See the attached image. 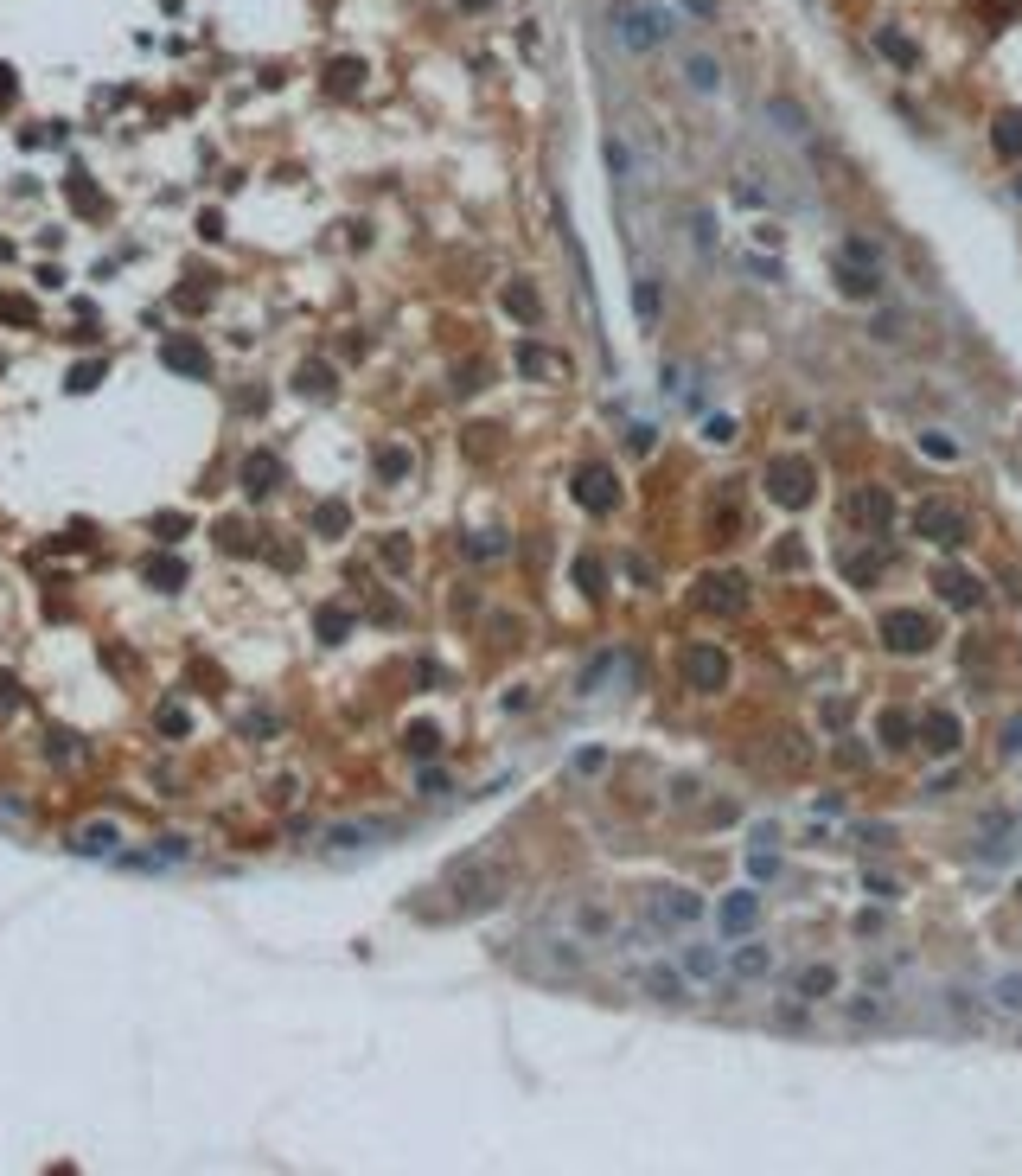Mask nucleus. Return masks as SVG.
<instances>
[{
	"label": "nucleus",
	"mask_w": 1022,
	"mask_h": 1176,
	"mask_svg": "<svg viewBox=\"0 0 1022 1176\" xmlns=\"http://www.w3.org/2000/svg\"><path fill=\"white\" fill-rule=\"evenodd\" d=\"M435 896H454L441 915H480V908H492V901L505 896V870H492V863H454Z\"/></svg>",
	"instance_id": "obj_1"
},
{
	"label": "nucleus",
	"mask_w": 1022,
	"mask_h": 1176,
	"mask_svg": "<svg viewBox=\"0 0 1022 1176\" xmlns=\"http://www.w3.org/2000/svg\"><path fill=\"white\" fill-rule=\"evenodd\" d=\"M607 20H614L620 45H626V52H639V58H645V52H659V45L671 39V20H664L659 7H639V0H614V7H607Z\"/></svg>",
	"instance_id": "obj_2"
},
{
	"label": "nucleus",
	"mask_w": 1022,
	"mask_h": 1176,
	"mask_svg": "<svg viewBox=\"0 0 1022 1176\" xmlns=\"http://www.w3.org/2000/svg\"><path fill=\"white\" fill-rule=\"evenodd\" d=\"M697 920H703V896H697V889L664 882V889L645 896V927H652V934H690Z\"/></svg>",
	"instance_id": "obj_3"
},
{
	"label": "nucleus",
	"mask_w": 1022,
	"mask_h": 1176,
	"mask_svg": "<svg viewBox=\"0 0 1022 1176\" xmlns=\"http://www.w3.org/2000/svg\"><path fill=\"white\" fill-rule=\"evenodd\" d=\"M761 486L773 505H811V492H818V467L811 461H799V454H773L761 473Z\"/></svg>",
	"instance_id": "obj_4"
},
{
	"label": "nucleus",
	"mask_w": 1022,
	"mask_h": 1176,
	"mask_svg": "<svg viewBox=\"0 0 1022 1176\" xmlns=\"http://www.w3.org/2000/svg\"><path fill=\"white\" fill-rule=\"evenodd\" d=\"M914 537H927L939 550H958V544L971 537V525H965V512H958L952 499H920L914 505Z\"/></svg>",
	"instance_id": "obj_5"
},
{
	"label": "nucleus",
	"mask_w": 1022,
	"mask_h": 1176,
	"mask_svg": "<svg viewBox=\"0 0 1022 1176\" xmlns=\"http://www.w3.org/2000/svg\"><path fill=\"white\" fill-rule=\"evenodd\" d=\"M844 525L863 537H882L894 525V492L889 486H850V499H844Z\"/></svg>",
	"instance_id": "obj_6"
},
{
	"label": "nucleus",
	"mask_w": 1022,
	"mask_h": 1176,
	"mask_svg": "<svg viewBox=\"0 0 1022 1176\" xmlns=\"http://www.w3.org/2000/svg\"><path fill=\"white\" fill-rule=\"evenodd\" d=\"M939 640V627H933V614H920V608H894V614H882V646L889 652H927V646Z\"/></svg>",
	"instance_id": "obj_7"
},
{
	"label": "nucleus",
	"mask_w": 1022,
	"mask_h": 1176,
	"mask_svg": "<svg viewBox=\"0 0 1022 1176\" xmlns=\"http://www.w3.org/2000/svg\"><path fill=\"white\" fill-rule=\"evenodd\" d=\"M397 832V825H383V818H339V825H319V851H371V844H383V837Z\"/></svg>",
	"instance_id": "obj_8"
},
{
	"label": "nucleus",
	"mask_w": 1022,
	"mask_h": 1176,
	"mask_svg": "<svg viewBox=\"0 0 1022 1176\" xmlns=\"http://www.w3.org/2000/svg\"><path fill=\"white\" fill-rule=\"evenodd\" d=\"M697 608L703 614H742L747 608V576H735V569H716V576H703L697 582Z\"/></svg>",
	"instance_id": "obj_9"
},
{
	"label": "nucleus",
	"mask_w": 1022,
	"mask_h": 1176,
	"mask_svg": "<svg viewBox=\"0 0 1022 1176\" xmlns=\"http://www.w3.org/2000/svg\"><path fill=\"white\" fill-rule=\"evenodd\" d=\"M582 965H588V946H582V940H543L531 953V972H537V979H556V984L582 979Z\"/></svg>",
	"instance_id": "obj_10"
},
{
	"label": "nucleus",
	"mask_w": 1022,
	"mask_h": 1176,
	"mask_svg": "<svg viewBox=\"0 0 1022 1176\" xmlns=\"http://www.w3.org/2000/svg\"><path fill=\"white\" fill-rule=\"evenodd\" d=\"M684 678H690L697 691H728L735 665H728L723 646H684Z\"/></svg>",
	"instance_id": "obj_11"
},
{
	"label": "nucleus",
	"mask_w": 1022,
	"mask_h": 1176,
	"mask_svg": "<svg viewBox=\"0 0 1022 1176\" xmlns=\"http://www.w3.org/2000/svg\"><path fill=\"white\" fill-rule=\"evenodd\" d=\"M575 505H588V512H614L620 505V486H614V467H607V461L575 467Z\"/></svg>",
	"instance_id": "obj_12"
},
{
	"label": "nucleus",
	"mask_w": 1022,
	"mask_h": 1176,
	"mask_svg": "<svg viewBox=\"0 0 1022 1176\" xmlns=\"http://www.w3.org/2000/svg\"><path fill=\"white\" fill-rule=\"evenodd\" d=\"M64 851H77V856H122V825H115V818L71 825V832H64Z\"/></svg>",
	"instance_id": "obj_13"
},
{
	"label": "nucleus",
	"mask_w": 1022,
	"mask_h": 1176,
	"mask_svg": "<svg viewBox=\"0 0 1022 1176\" xmlns=\"http://www.w3.org/2000/svg\"><path fill=\"white\" fill-rule=\"evenodd\" d=\"M933 588L946 608H958V614H971V608H984V582L971 576V569H952V563H939L933 569Z\"/></svg>",
	"instance_id": "obj_14"
},
{
	"label": "nucleus",
	"mask_w": 1022,
	"mask_h": 1176,
	"mask_svg": "<svg viewBox=\"0 0 1022 1176\" xmlns=\"http://www.w3.org/2000/svg\"><path fill=\"white\" fill-rule=\"evenodd\" d=\"M639 991H645L652 1004H684V998H690V979H684L678 965H639Z\"/></svg>",
	"instance_id": "obj_15"
},
{
	"label": "nucleus",
	"mask_w": 1022,
	"mask_h": 1176,
	"mask_svg": "<svg viewBox=\"0 0 1022 1176\" xmlns=\"http://www.w3.org/2000/svg\"><path fill=\"white\" fill-rule=\"evenodd\" d=\"M837 1010H844V1023H850V1029H882L894 1017V1004L882 998V991H850V998H837Z\"/></svg>",
	"instance_id": "obj_16"
},
{
	"label": "nucleus",
	"mask_w": 1022,
	"mask_h": 1176,
	"mask_svg": "<svg viewBox=\"0 0 1022 1176\" xmlns=\"http://www.w3.org/2000/svg\"><path fill=\"white\" fill-rule=\"evenodd\" d=\"M958 742H965V723H958L952 710L920 716V749H927V754H958Z\"/></svg>",
	"instance_id": "obj_17"
},
{
	"label": "nucleus",
	"mask_w": 1022,
	"mask_h": 1176,
	"mask_svg": "<svg viewBox=\"0 0 1022 1176\" xmlns=\"http://www.w3.org/2000/svg\"><path fill=\"white\" fill-rule=\"evenodd\" d=\"M723 965H728V959L716 953V946H703V940L678 946V972H684L690 984H716V979H723Z\"/></svg>",
	"instance_id": "obj_18"
},
{
	"label": "nucleus",
	"mask_w": 1022,
	"mask_h": 1176,
	"mask_svg": "<svg viewBox=\"0 0 1022 1176\" xmlns=\"http://www.w3.org/2000/svg\"><path fill=\"white\" fill-rule=\"evenodd\" d=\"M984 1010H997L1003 1023H1016L1022 1017V972H997V979L984 984Z\"/></svg>",
	"instance_id": "obj_19"
},
{
	"label": "nucleus",
	"mask_w": 1022,
	"mask_h": 1176,
	"mask_svg": "<svg viewBox=\"0 0 1022 1176\" xmlns=\"http://www.w3.org/2000/svg\"><path fill=\"white\" fill-rule=\"evenodd\" d=\"M569 927L575 940H614V915L601 901H569Z\"/></svg>",
	"instance_id": "obj_20"
},
{
	"label": "nucleus",
	"mask_w": 1022,
	"mask_h": 1176,
	"mask_svg": "<svg viewBox=\"0 0 1022 1176\" xmlns=\"http://www.w3.org/2000/svg\"><path fill=\"white\" fill-rule=\"evenodd\" d=\"M684 84L697 90V96H723V65H716V52H684Z\"/></svg>",
	"instance_id": "obj_21"
},
{
	"label": "nucleus",
	"mask_w": 1022,
	"mask_h": 1176,
	"mask_svg": "<svg viewBox=\"0 0 1022 1176\" xmlns=\"http://www.w3.org/2000/svg\"><path fill=\"white\" fill-rule=\"evenodd\" d=\"M837 288L850 300H882V269H869V262H837Z\"/></svg>",
	"instance_id": "obj_22"
},
{
	"label": "nucleus",
	"mask_w": 1022,
	"mask_h": 1176,
	"mask_svg": "<svg viewBox=\"0 0 1022 1176\" xmlns=\"http://www.w3.org/2000/svg\"><path fill=\"white\" fill-rule=\"evenodd\" d=\"M754 920H761V896H754V889H735V896L723 901V934H735V940H742Z\"/></svg>",
	"instance_id": "obj_23"
},
{
	"label": "nucleus",
	"mask_w": 1022,
	"mask_h": 1176,
	"mask_svg": "<svg viewBox=\"0 0 1022 1176\" xmlns=\"http://www.w3.org/2000/svg\"><path fill=\"white\" fill-rule=\"evenodd\" d=\"M792 998H806V1004L837 998V965H806V972H792Z\"/></svg>",
	"instance_id": "obj_24"
},
{
	"label": "nucleus",
	"mask_w": 1022,
	"mask_h": 1176,
	"mask_svg": "<svg viewBox=\"0 0 1022 1176\" xmlns=\"http://www.w3.org/2000/svg\"><path fill=\"white\" fill-rule=\"evenodd\" d=\"M946 1017H952L958 1029H978V1017H984V991H971V984H946Z\"/></svg>",
	"instance_id": "obj_25"
},
{
	"label": "nucleus",
	"mask_w": 1022,
	"mask_h": 1176,
	"mask_svg": "<svg viewBox=\"0 0 1022 1176\" xmlns=\"http://www.w3.org/2000/svg\"><path fill=\"white\" fill-rule=\"evenodd\" d=\"M186 837H160V844H153V851H122V863L128 870H160V863H186Z\"/></svg>",
	"instance_id": "obj_26"
},
{
	"label": "nucleus",
	"mask_w": 1022,
	"mask_h": 1176,
	"mask_svg": "<svg viewBox=\"0 0 1022 1176\" xmlns=\"http://www.w3.org/2000/svg\"><path fill=\"white\" fill-rule=\"evenodd\" d=\"M766 122H780L787 141H811V115L792 103V96H773V103H766Z\"/></svg>",
	"instance_id": "obj_27"
},
{
	"label": "nucleus",
	"mask_w": 1022,
	"mask_h": 1176,
	"mask_svg": "<svg viewBox=\"0 0 1022 1176\" xmlns=\"http://www.w3.org/2000/svg\"><path fill=\"white\" fill-rule=\"evenodd\" d=\"M160 359H167L173 371H186V378H205V371H212V359H205V345H198V340H167V345H160Z\"/></svg>",
	"instance_id": "obj_28"
},
{
	"label": "nucleus",
	"mask_w": 1022,
	"mask_h": 1176,
	"mask_svg": "<svg viewBox=\"0 0 1022 1176\" xmlns=\"http://www.w3.org/2000/svg\"><path fill=\"white\" fill-rule=\"evenodd\" d=\"M276 486H281V461L276 454H250V461H243V492L262 499V492H276Z\"/></svg>",
	"instance_id": "obj_29"
},
{
	"label": "nucleus",
	"mask_w": 1022,
	"mask_h": 1176,
	"mask_svg": "<svg viewBox=\"0 0 1022 1176\" xmlns=\"http://www.w3.org/2000/svg\"><path fill=\"white\" fill-rule=\"evenodd\" d=\"M728 972H735L742 984H754V979H766V972H773V953L747 940V946H735V953H728Z\"/></svg>",
	"instance_id": "obj_30"
},
{
	"label": "nucleus",
	"mask_w": 1022,
	"mask_h": 1176,
	"mask_svg": "<svg viewBox=\"0 0 1022 1176\" xmlns=\"http://www.w3.org/2000/svg\"><path fill=\"white\" fill-rule=\"evenodd\" d=\"M505 314H511V320H524V326L543 320V300H537L531 281H505Z\"/></svg>",
	"instance_id": "obj_31"
},
{
	"label": "nucleus",
	"mask_w": 1022,
	"mask_h": 1176,
	"mask_svg": "<svg viewBox=\"0 0 1022 1176\" xmlns=\"http://www.w3.org/2000/svg\"><path fill=\"white\" fill-rule=\"evenodd\" d=\"M914 735H920L914 716H901V710H882V749H889V754L914 749Z\"/></svg>",
	"instance_id": "obj_32"
},
{
	"label": "nucleus",
	"mask_w": 1022,
	"mask_h": 1176,
	"mask_svg": "<svg viewBox=\"0 0 1022 1176\" xmlns=\"http://www.w3.org/2000/svg\"><path fill=\"white\" fill-rule=\"evenodd\" d=\"M518 371H524V378H562V359L543 352L537 340H524V345H518Z\"/></svg>",
	"instance_id": "obj_33"
},
{
	"label": "nucleus",
	"mask_w": 1022,
	"mask_h": 1176,
	"mask_svg": "<svg viewBox=\"0 0 1022 1176\" xmlns=\"http://www.w3.org/2000/svg\"><path fill=\"white\" fill-rule=\"evenodd\" d=\"M882 569H889V550H856V556H844V576H850L856 588H869Z\"/></svg>",
	"instance_id": "obj_34"
},
{
	"label": "nucleus",
	"mask_w": 1022,
	"mask_h": 1176,
	"mask_svg": "<svg viewBox=\"0 0 1022 1176\" xmlns=\"http://www.w3.org/2000/svg\"><path fill=\"white\" fill-rule=\"evenodd\" d=\"M620 665H626V659H620V652H601V659H595V665H588V671H582V697H595V691H601V685H607V678H614V671H620Z\"/></svg>",
	"instance_id": "obj_35"
},
{
	"label": "nucleus",
	"mask_w": 1022,
	"mask_h": 1176,
	"mask_svg": "<svg viewBox=\"0 0 1022 1176\" xmlns=\"http://www.w3.org/2000/svg\"><path fill=\"white\" fill-rule=\"evenodd\" d=\"M869 340H875V345H901V340H908V314H875V320H869Z\"/></svg>",
	"instance_id": "obj_36"
},
{
	"label": "nucleus",
	"mask_w": 1022,
	"mask_h": 1176,
	"mask_svg": "<svg viewBox=\"0 0 1022 1176\" xmlns=\"http://www.w3.org/2000/svg\"><path fill=\"white\" fill-rule=\"evenodd\" d=\"M875 52H882L889 65H914V39H901V32H889V26L875 32Z\"/></svg>",
	"instance_id": "obj_37"
},
{
	"label": "nucleus",
	"mask_w": 1022,
	"mask_h": 1176,
	"mask_svg": "<svg viewBox=\"0 0 1022 1176\" xmlns=\"http://www.w3.org/2000/svg\"><path fill=\"white\" fill-rule=\"evenodd\" d=\"M575 582H582V595H607V576L595 556H575Z\"/></svg>",
	"instance_id": "obj_38"
},
{
	"label": "nucleus",
	"mask_w": 1022,
	"mask_h": 1176,
	"mask_svg": "<svg viewBox=\"0 0 1022 1176\" xmlns=\"http://www.w3.org/2000/svg\"><path fill=\"white\" fill-rule=\"evenodd\" d=\"M920 454H927V461H958V442L939 435V428H927V435H920Z\"/></svg>",
	"instance_id": "obj_39"
},
{
	"label": "nucleus",
	"mask_w": 1022,
	"mask_h": 1176,
	"mask_svg": "<svg viewBox=\"0 0 1022 1176\" xmlns=\"http://www.w3.org/2000/svg\"><path fill=\"white\" fill-rule=\"evenodd\" d=\"M633 307H639V320H659V281H652V276L633 288Z\"/></svg>",
	"instance_id": "obj_40"
},
{
	"label": "nucleus",
	"mask_w": 1022,
	"mask_h": 1176,
	"mask_svg": "<svg viewBox=\"0 0 1022 1176\" xmlns=\"http://www.w3.org/2000/svg\"><path fill=\"white\" fill-rule=\"evenodd\" d=\"M997 154H1010V160H1016V154H1022V115H1010V122H997Z\"/></svg>",
	"instance_id": "obj_41"
},
{
	"label": "nucleus",
	"mask_w": 1022,
	"mask_h": 1176,
	"mask_svg": "<svg viewBox=\"0 0 1022 1176\" xmlns=\"http://www.w3.org/2000/svg\"><path fill=\"white\" fill-rule=\"evenodd\" d=\"M844 262H869V269H882V250H875L869 237H850V243H844Z\"/></svg>",
	"instance_id": "obj_42"
},
{
	"label": "nucleus",
	"mask_w": 1022,
	"mask_h": 1176,
	"mask_svg": "<svg viewBox=\"0 0 1022 1176\" xmlns=\"http://www.w3.org/2000/svg\"><path fill=\"white\" fill-rule=\"evenodd\" d=\"M378 473H383V480H403V473H409V454H403V448H378Z\"/></svg>",
	"instance_id": "obj_43"
},
{
	"label": "nucleus",
	"mask_w": 1022,
	"mask_h": 1176,
	"mask_svg": "<svg viewBox=\"0 0 1022 1176\" xmlns=\"http://www.w3.org/2000/svg\"><path fill=\"white\" fill-rule=\"evenodd\" d=\"M773 1023H780V1029H811V1010H806V998H799V1004H780V1010H773Z\"/></svg>",
	"instance_id": "obj_44"
},
{
	"label": "nucleus",
	"mask_w": 1022,
	"mask_h": 1176,
	"mask_svg": "<svg viewBox=\"0 0 1022 1176\" xmlns=\"http://www.w3.org/2000/svg\"><path fill=\"white\" fill-rule=\"evenodd\" d=\"M300 390H307V397H326V390H333V371H326V364H307V371H300Z\"/></svg>",
	"instance_id": "obj_45"
},
{
	"label": "nucleus",
	"mask_w": 1022,
	"mask_h": 1176,
	"mask_svg": "<svg viewBox=\"0 0 1022 1176\" xmlns=\"http://www.w3.org/2000/svg\"><path fill=\"white\" fill-rule=\"evenodd\" d=\"M435 749H441L435 723H416V729H409V754H435Z\"/></svg>",
	"instance_id": "obj_46"
},
{
	"label": "nucleus",
	"mask_w": 1022,
	"mask_h": 1176,
	"mask_svg": "<svg viewBox=\"0 0 1022 1176\" xmlns=\"http://www.w3.org/2000/svg\"><path fill=\"white\" fill-rule=\"evenodd\" d=\"M345 627H352L345 608H326V614H319V633H326V640H345Z\"/></svg>",
	"instance_id": "obj_47"
},
{
	"label": "nucleus",
	"mask_w": 1022,
	"mask_h": 1176,
	"mask_svg": "<svg viewBox=\"0 0 1022 1176\" xmlns=\"http://www.w3.org/2000/svg\"><path fill=\"white\" fill-rule=\"evenodd\" d=\"M652 442H659V428H652V423H633V428H626V448H633V454H652Z\"/></svg>",
	"instance_id": "obj_48"
},
{
	"label": "nucleus",
	"mask_w": 1022,
	"mask_h": 1176,
	"mask_svg": "<svg viewBox=\"0 0 1022 1176\" xmlns=\"http://www.w3.org/2000/svg\"><path fill=\"white\" fill-rule=\"evenodd\" d=\"M735 205H754V212H761L773 198H766V186H754V179H735Z\"/></svg>",
	"instance_id": "obj_49"
},
{
	"label": "nucleus",
	"mask_w": 1022,
	"mask_h": 1176,
	"mask_svg": "<svg viewBox=\"0 0 1022 1176\" xmlns=\"http://www.w3.org/2000/svg\"><path fill=\"white\" fill-rule=\"evenodd\" d=\"M792 563H806V550H799L792 537H780V544H773V569H792Z\"/></svg>",
	"instance_id": "obj_50"
},
{
	"label": "nucleus",
	"mask_w": 1022,
	"mask_h": 1176,
	"mask_svg": "<svg viewBox=\"0 0 1022 1176\" xmlns=\"http://www.w3.org/2000/svg\"><path fill=\"white\" fill-rule=\"evenodd\" d=\"M747 877H754V882L780 877V856H773V851H761V856H754V863H747Z\"/></svg>",
	"instance_id": "obj_51"
},
{
	"label": "nucleus",
	"mask_w": 1022,
	"mask_h": 1176,
	"mask_svg": "<svg viewBox=\"0 0 1022 1176\" xmlns=\"http://www.w3.org/2000/svg\"><path fill=\"white\" fill-rule=\"evenodd\" d=\"M690 243L709 250V243H716V217H690Z\"/></svg>",
	"instance_id": "obj_52"
},
{
	"label": "nucleus",
	"mask_w": 1022,
	"mask_h": 1176,
	"mask_svg": "<svg viewBox=\"0 0 1022 1176\" xmlns=\"http://www.w3.org/2000/svg\"><path fill=\"white\" fill-rule=\"evenodd\" d=\"M837 761H844V768H863L869 754H863V742H856V735H844V742H837Z\"/></svg>",
	"instance_id": "obj_53"
},
{
	"label": "nucleus",
	"mask_w": 1022,
	"mask_h": 1176,
	"mask_svg": "<svg viewBox=\"0 0 1022 1176\" xmlns=\"http://www.w3.org/2000/svg\"><path fill=\"white\" fill-rule=\"evenodd\" d=\"M314 525H319V531H326V537H339V531H345V505H326V512H319Z\"/></svg>",
	"instance_id": "obj_54"
},
{
	"label": "nucleus",
	"mask_w": 1022,
	"mask_h": 1176,
	"mask_svg": "<svg viewBox=\"0 0 1022 1176\" xmlns=\"http://www.w3.org/2000/svg\"><path fill=\"white\" fill-rule=\"evenodd\" d=\"M601 768H607V754H601V749H588V754H575V774H582V780H588V774H601Z\"/></svg>",
	"instance_id": "obj_55"
},
{
	"label": "nucleus",
	"mask_w": 1022,
	"mask_h": 1176,
	"mask_svg": "<svg viewBox=\"0 0 1022 1176\" xmlns=\"http://www.w3.org/2000/svg\"><path fill=\"white\" fill-rule=\"evenodd\" d=\"M505 550V537H467V556H499Z\"/></svg>",
	"instance_id": "obj_56"
},
{
	"label": "nucleus",
	"mask_w": 1022,
	"mask_h": 1176,
	"mask_svg": "<svg viewBox=\"0 0 1022 1176\" xmlns=\"http://www.w3.org/2000/svg\"><path fill=\"white\" fill-rule=\"evenodd\" d=\"M333 90H358V65H352V58L333 65Z\"/></svg>",
	"instance_id": "obj_57"
},
{
	"label": "nucleus",
	"mask_w": 1022,
	"mask_h": 1176,
	"mask_svg": "<svg viewBox=\"0 0 1022 1176\" xmlns=\"http://www.w3.org/2000/svg\"><path fill=\"white\" fill-rule=\"evenodd\" d=\"M148 582H167V588H173V582H179V563H160V556H153V563H148Z\"/></svg>",
	"instance_id": "obj_58"
},
{
	"label": "nucleus",
	"mask_w": 1022,
	"mask_h": 1176,
	"mask_svg": "<svg viewBox=\"0 0 1022 1176\" xmlns=\"http://www.w3.org/2000/svg\"><path fill=\"white\" fill-rule=\"evenodd\" d=\"M96 378H103V364H77V371H71V390H90Z\"/></svg>",
	"instance_id": "obj_59"
},
{
	"label": "nucleus",
	"mask_w": 1022,
	"mask_h": 1176,
	"mask_svg": "<svg viewBox=\"0 0 1022 1176\" xmlns=\"http://www.w3.org/2000/svg\"><path fill=\"white\" fill-rule=\"evenodd\" d=\"M1003 754H1010V761H1016V754H1022V716H1016V723H1010V729H1003Z\"/></svg>",
	"instance_id": "obj_60"
},
{
	"label": "nucleus",
	"mask_w": 1022,
	"mask_h": 1176,
	"mask_svg": "<svg viewBox=\"0 0 1022 1176\" xmlns=\"http://www.w3.org/2000/svg\"><path fill=\"white\" fill-rule=\"evenodd\" d=\"M684 7H690V13H697V20H716V13H723V7H716V0H684Z\"/></svg>",
	"instance_id": "obj_61"
},
{
	"label": "nucleus",
	"mask_w": 1022,
	"mask_h": 1176,
	"mask_svg": "<svg viewBox=\"0 0 1022 1176\" xmlns=\"http://www.w3.org/2000/svg\"><path fill=\"white\" fill-rule=\"evenodd\" d=\"M0 710H20V685H7V678H0Z\"/></svg>",
	"instance_id": "obj_62"
},
{
	"label": "nucleus",
	"mask_w": 1022,
	"mask_h": 1176,
	"mask_svg": "<svg viewBox=\"0 0 1022 1176\" xmlns=\"http://www.w3.org/2000/svg\"><path fill=\"white\" fill-rule=\"evenodd\" d=\"M460 7H486V0H460Z\"/></svg>",
	"instance_id": "obj_63"
},
{
	"label": "nucleus",
	"mask_w": 1022,
	"mask_h": 1176,
	"mask_svg": "<svg viewBox=\"0 0 1022 1176\" xmlns=\"http://www.w3.org/2000/svg\"><path fill=\"white\" fill-rule=\"evenodd\" d=\"M1016 901H1022V896H1016Z\"/></svg>",
	"instance_id": "obj_64"
}]
</instances>
